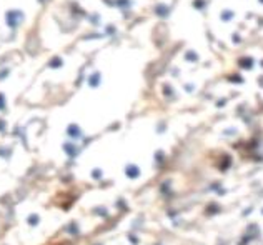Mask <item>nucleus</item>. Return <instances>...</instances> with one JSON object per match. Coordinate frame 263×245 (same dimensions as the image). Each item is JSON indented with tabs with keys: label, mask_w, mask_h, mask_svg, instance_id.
I'll list each match as a JSON object with an SVG mask.
<instances>
[{
	"label": "nucleus",
	"mask_w": 263,
	"mask_h": 245,
	"mask_svg": "<svg viewBox=\"0 0 263 245\" xmlns=\"http://www.w3.org/2000/svg\"><path fill=\"white\" fill-rule=\"evenodd\" d=\"M18 15H20L18 12H10L9 15H7V22H9L10 25H17L18 19H15V17H18Z\"/></svg>",
	"instance_id": "obj_1"
}]
</instances>
